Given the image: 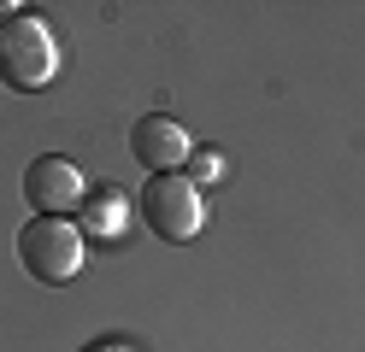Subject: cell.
Returning a JSON list of instances; mask_svg holds the SVG:
<instances>
[{"instance_id":"cell-2","label":"cell","mask_w":365,"mask_h":352,"mask_svg":"<svg viewBox=\"0 0 365 352\" xmlns=\"http://www.w3.org/2000/svg\"><path fill=\"white\" fill-rule=\"evenodd\" d=\"M135 211H142V223L165 247H182V241H195V235L207 229V200H200V188L182 176V171L148 176L142 194H135Z\"/></svg>"},{"instance_id":"cell-3","label":"cell","mask_w":365,"mask_h":352,"mask_svg":"<svg viewBox=\"0 0 365 352\" xmlns=\"http://www.w3.org/2000/svg\"><path fill=\"white\" fill-rule=\"evenodd\" d=\"M83 258H88V235L71 218H30L18 229V265L36 282H48V288L71 282L83 270Z\"/></svg>"},{"instance_id":"cell-6","label":"cell","mask_w":365,"mask_h":352,"mask_svg":"<svg viewBox=\"0 0 365 352\" xmlns=\"http://www.w3.org/2000/svg\"><path fill=\"white\" fill-rule=\"evenodd\" d=\"M124 211H130L124 188H95V194L83 200V223H88V235H118L124 229Z\"/></svg>"},{"instance_id":"cell-7","label":"cell","mask_w":365,"mask_h":352,"mask_svg":"<svg viewBox=\"0 0 365 352\" xmlns=\"http://www.w3.org/2000/svg\"><path fill=\"white\" fill-rule=\"evenodd\" d=\"M212 176H224V159H218L212 147H195V153H189V182L200 188V182H212Z\"/></svg>"},{"instance_id":"cell-4","label":"cell","mask_w":365,"mask_h":352,"mask_svg":"<svg viewBox=\"0 0 365 352\" xmlns=\"http://www.w3.org/2000/svg\"><path fill=\"white\" fill-rule=\"evenodd\" d=\"M24 200L36 206V218H71V211H83V200H88L83 171L71 159H59V153H41L24 171Z\"/></svg>"},{"instance_id":"cell-5","label":"cell","mask_w":365,"mask_h":352,"mask_svg":"<svg viewBox=\"0 0 365 352\" xmlns=\"http://www.w3.org/2000/svg\"><path fill=\"white\" fill-rule=\"evenodd\" d=\"M130 153H135V164H148V176H165V171H182V164H189L195 141H189V129H182L177 117L148 112V117H135V129H130Z\"/></svg>"},{"instance_id":"cell-1","label":"cell","mask_w":365,"mask_h":352,"mask_svg":"<svg viewBox=\"0 0 365 352\" xmlns=\"http://www.w3.org/2000/svg\"><path fill=\"white\" fill-rule=\"evenodd\" d=\"M59 77V47L53 30L30 12H12L0 18V82L18 88V94H36Z\"/></svg>"}]
</instances>
